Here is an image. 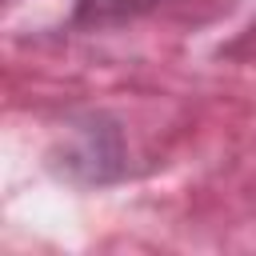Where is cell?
<instances>
[{
    "instance_id": "1",
    "label": "cell",
    "mask_w": 256,
    "mask_h": 256,
    "mask_svg": "<svg viewBox=\"0 0 256 256\" xmlns=\"http://www.w3.org/2000/svg\"><path fill=\"white\" fill-rule=\"evenodd\" d=\"M156 0H84L80 4V20L88 24H112V20H128L148 12Z\"/></svg>"
}]
</instances>
